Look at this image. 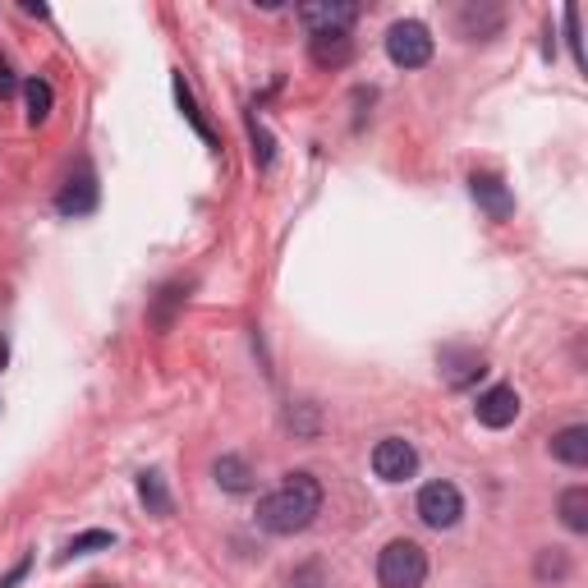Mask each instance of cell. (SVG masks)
Listing matches in <instances>:
<instances>
[{
    "label": "cell",
    "mask_w": 588,
    "mask_h": 588,
    "mask_svg": "<svg viewBox=\"0 0 588 588\" xmlns=\"http://www.w3.org/2000/svg\"><path fill=\"white\" fill-rule=\"evenodd\" d=\"M317 515H322V483H317L308 469L285 474V483L258 501V524L267 533H276V538H294V533H304Z\"/></svg>",
    "instance_id": "cell-1"
},
{
    "label": "cell",
    "mask_w": 588,
    "mask_h": 588,
    "mask_svg": "<svg viewBox=\"0 0 588 588\" xmlns=\"http://www.w3.org/2000/svg\"><path fill=\"white\" fill-rule=\"evenodd\" d=\"M377 579L382 588H423L428 579V556L414 538H391L377 556Z\"/></svg>",
    "instance_id": "cell-2"
},
{
    "label": "cell",
    "mask_w": 588,
    "mask_h": 588,
    "mask_svg": "<svg viewBox=\"0 0 588 588\" xmlns=\"http://www.w3.org/2000/svg\"><path fill=\"white\" fill-rule=\"evenodd\" d=\"M386 56L400 69H423L432 60V33L419 19H400L386 28Z\"/></svg>",
    "instance_id": "cell-3"
},
{
    "label": "cell",
    "mask_w": 588,
    "mask_h": 588,
    "mask_svg": "<svg viewBox=\"0 0 588 588\" xmlns=\"http://www.w3.org/2000/svg\"><path fill=\"white\" fill-rule=\"evenodd\" d=\"M464 515V497H460V487L446 483V478H437V483H428L419 492V520L428 524V529H455Z\"/></svg>",
    "instance_id": "cell-4"
},
{
    "label": "cell",
    "mask_w": 588,
    "mask_h": 588,
    "mask_svg": "<svg viewBox=\"0 0 588 588\" xmlns=\"http://www.w3.org/2000/svg\"><path fill=\"white\" fill-rule=\"evenodd\" d=\"M414 469H419V451L405 437H382L373 446V474L382 483H405V478H414Z\"/></svg>",
    "instance_id": "cell-5"
},
{
    "label": "cell",
    "mask_w": 588,
    "mask_h": 588,
    "mask_svg": "<svg viewBox=\"0 0 588 588\" xmlns=\"http://www.w3.org/2000/svg\"><path fill=\"white\" fill-rule=\"evenodd\" d=\"M299 19H304L308 33H350V23L359 19V5H350V0H313V5H299Z\"/></svg>",
    "instance_id": "cell-6"
},
{
    "label": "cell",
    "mask_w": 588,
    "mask_h": 588,
    "mask_svg": "<svg viewBox=\"0 0 588 588\" xmlns=\"http://www.w3.org/2000/svg\"><path fill=\"white\" fill-rule=\"evenodd\" d=\"M474 414H478V423H483V428H492V432L510 428V423L520 419V391H515V386H492V391H483V396H478Z\"/></svg>",
    "instance_id": "cell-7"
},
{
    "label": "cell",
    "mask_w": 588,
    "mask_h": 588,
    "mask_svg": "<svg viewBox=\"0 0 588 588\" xmlns=\"http://www.w3.org/2000/svg\"><path fill=\"white\" fill-rule=\"evenodd\" d=\"M469 189H474V198L483 203V212L492 216V221H506V216L515 212V198H510V189L497 180V175L474 170V175H469Z\"/></svg>",
    "instance_id": "cell-8"
},
{
    "label": "cell",
    "mask_w": 588,
    "mask_h": 588,
    "mask_svg": "<svg viewBox=\"0 0 588 588\" xmlns=\"http://www.w3.org/2000/svg\"><path fill=\"white\" fill-rule=\"evenodd\" d=\"M308 56H313V65H322V69L350 65V56H354L350 33H313V42H308Z\"/></svg>",
    "instance_id": "cell-9"
},
{
    "label": "cell",
    "mask_w": 588,
    "mask_h": 588,
    "mask_svg": "<svg viewBox=\"0 0 588 588\" xmlns=\"http://www.w3.org/2000/svg\"><path fill=\"white\" fill-rule=\"evenodd\" d=\"M552 460L570 464V469H584L588 464V428L584 423H570L552 437Z\"/></svg>",
    "instance_id": "cell-10"
},
{
    "label": "cell",
    "mask_w": 588,
    "mask_h": 588,
    "mask_svg": "<svg viewBox=\"0 0 588 588\" xmlns=\"http://www.w3.org/2000/svg\"><path fill=\"white\" fill-rule=\"evenodd\" d=\"M56 207H60L65 216H88L92 207H97V184H92V175H88V170H83L79 180H69L65 189H60Z\"/></svg>",
    "instance_id": "cell-11"
},
{
    "label": "cell",
    "mask_w": 588,
    "mask_h": 588,
    "mask_svg": "<svg viewBox=\"0 0 588 588\" xmlns=\"http://www.w3.org/2000/svg\"><path fill=\"white\" fill-rule=\"evenodd\" d=\"M212 474L226 492H249L253 487V469H249V460H239V455H221V460L212 464Z\"/></svg>",
    "instance_id": "cell-12"
},
{
    "label": "cell",
    "mask_w": 588,
    "mask_h": 588,
    "mask_svg": "<svg viewBox=\"0 0 588 588\" xmlns=\"http://www.w3.org/2000/svg\"><path fill=\"white\" fill-rule=\"evenodd\" d=\"M561 524L570 533H588V487H566L561 492Z\"/></svg>",
    "instance_id": "cell-13"
},
{
    "label": "cell",
    "mask_w": 588,
    "mask_h": 588,
    "mask_svg": "<svg viewBox=\"0 0 588 588\" xmlns=\"http://www.w3.org/2000/svg\"><path fill=\"white\" fill-rule=\"evenodd\" d=\"M23 102H28V125H42L46 115H51V83L46 79H28L23 83Z\"/></svg>",
    "instance_id": "cell-14"
},
{
    "label": "cell",
    "mask_w": 588,
    "mask_h": 588,
    "mask_svg": "<svg viewBox=\"0 0 588 588\" xmlns=\"http://www.w3.org/2000/svg\"><path fill=\"white\" fill-rule=\"evenodd\" d=\"M138 497H143V506L152 510V515H170V497H166V483H161L157 469L138 474Z\"/></svg>",
    "instance_id": "cell-15"
},
{
    "label": "cell",
    "mask_w": 588,
    "mask_h": 588,
    "mask_svg": "<svg viewBox=\"0 0 588 588\" xmlns=\"http://www.w3.org/2000/svg\"><path fill=\"white\" fill-rule=\"evenodd\" d=\"M106 547H115V533H106V529H88V533H79V538H74V543H69V556L106 552Z\"/></svg>",
    "instance_id": "cell-16"
},
{
    "label": "cell",
    "mask_w": 588,
    "mask_h": 588,
    "mask_svg": "<svg viewBox=\"0 0 588 588\" xmlns=\"http://www.w3.org/2000/svg\"><path fill=\"white\" fill-rule=\"evenodd\" d=\"M566 575H570V556L561 547H547L538 556V579H566Z\"/></svg>",
    "instance_id": "cell-17"
},
{
    "label": "cell",
    "mask_w": 588,
    "mask_h": 588,
    "mask_svg": "<svg viewBox=\"0 0 588 588\" xmlns=\"http://www.w3.org/2000/svg\"><path fill=\"white\" fill-rule=\"evenodd\" d=\"M175 97H180V111L189 115V125L198 129V134H203L207 143H212V129H207V120L198 115V106H193V97H189V88H184V79H175Z\"/></svg>",
    "instance_id": "cell-18"
},
{
    "label": "cell",
    "mask_w": 588,
    "mask_h": 588,
    "mask_svg": "<svg viewBox=\"0 0 588 588\" xmlns=\"http://www.w3.org/2000/svg\"><path fill=\"white\" fill-rule=\"evenodd\" d=\"M249 138H253V161L267 170L272 166V138H267V129H262L258 120H249Z\"/></svg>",
    "instance_id": "cell-19"
},
{
    "label": "cell",
    "mask_w": 588,
    "mask_h": 588,
    "mask_svg": "<svg viewBox=\"0 0 588 588\" xmlns=\"http://www.w3.org/2000/svg\"><path fill=\"white\" fill-rule=\"evenodd\" d=\"M566 42H570V56H575V65L584 69V42H579V10H575V5H566Z\"/></svg>",
    "instance_id": "cell-20"
},
{
    "label": "cell",
    "mask_w": 588,
    "mask_h": 588,
    "mask_svg": "<svg viewBox=\"0 0 588 588\" xmlns=\"http://www.w3.org/2000/svg\"><path fill=\"white\" fill-rule=\"evenodd\" d=\"M14 92H19V79H14L10 60H0V97H14Z\"/></svg>",
    "instance_id": "cell-21"
},
{
    "label": "cell",
    "mask_w": 588,
    "mask_h": 588,
    "mask_svg": "<svg viewBox=\"0 0 588 588\" xmlns=\"http://www.w3.org/2000/svg\"><path fill=\"white\" fill-rule=\"evenodd\" d=\"M28 570H33V561H28V556H23L19 566H14V570H10V575L0 579V588H14V584H19V579H23V575H28Z\"/></svg>",
    "instance_id": "cell-22"
},
{
    "label": "cell",
    "mask_w": 588,
    "mask_h": 588,
    "mask_svg": "<svg viewBox=\"0 0 588 588\" xmlns=\"http://www.w3.org/2000/svg\"><path fill=\"white\" fill-rule=\"evenodd\" d=\"M0 363H5V345H0Z\"/></svg>",
    "instance_id": "cell-23"
}]
</instances>
